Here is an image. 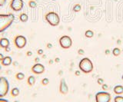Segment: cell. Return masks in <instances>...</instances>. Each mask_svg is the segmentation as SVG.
Here are the masks:
<instances>
[{"label": "cell", "mask_w": 123, "mask_h": 102, "mask_svg": "<svg viewBox=\"0 0 123 102\" xmlns=\"http://www.w3.org/2000/svg\"><path fill=\"white\" fill-rule=\"evenodd\" d=\"M15 19L13 14H0V33L5 32L12 24Z\"/></svg>", "instance_id": "1"}, {"label": "cell", "mask_w": 123, "mask_h": 102, "mask_svg": "<svg viewBox=\"0 0 123 102\" xmlns=\"http://www.w3.org/2000/svg\"><path fill=\"white\" fill-rule=\"evenodd\" d=\"M79 68L85 74H88L93 70V64L88 58H84L80 61Z\"/></svg>", "instance_id": "2"}, {"label": "cell", "mask_w": 123, "mask_h": 102, "mask_svg": "<svg viewBox=\"0 0 123 102\" xmlns=\"http://www.w3.org/2000/svg\"><path fill=\"white\" fill-rule=\"evenodd\" d=\"M45 20L51 26H57L60 22V18L59 14L55 12H49L45 15Z\"/></svg>", "instance_id": "3"}, {"label": "cell", "mask_w": 123, "mask_h": 102, "mask_svg": "<svg viewBox=\"0 0 123 102\" xmlns=\"http://www.w3.org/2000/svg\"><path fill=\"white\" fill-rule=\"evenodd\" d=\"M9 91V82L6 77H0V97H6Z\"/></svg>", "instance_id": "4"}, {"label": "cell", "mask_w": 123, "mask_h": 102, "mask_svg": "<svg viewBox=\"0 0 123 102\" xmlns=\"http://www.w3.org/2000/svg\"><path fill=\"white\" fill-rule=\"evenodd\" d=\"M111 94L106 91L98 92L95 94V101L96 102H110Z\"/></svg>", "instance_id": "5"}, {"label": "cell", "mask_w": 123, "mask_h": 102, "mask_svg": "<svg viewBox=\"0 0 123 102\" xmlns=\"http://www.w3.org/2000/svg\"><path fill=\"white\" fill-rule=\"evenodd\" d=\"M60 46L64 49H68L72 45V40L68 35H62L59 39Z\"/></svg>", "instance_id": "6"}, {"label": "cell", "mask_w": 123, "mask_h": 102, "mask_svg": "<svg viewBox=\"0 0 123 102\" xmlns=\"http://www.w3.org/2000/svg\"><path fill=\"white\" fill-rule=\"evenodd\" d=\"M15 45L18 48H23L27 44V39L24 35H17L14 39Z\"/></svg>", "instance_id": "7"}, {"label": "cell", "mask_w": 123, "mask_h": 102, "mask_svg": "<svg viewBox=\"0 0 123 102\" xmlns=\"http://www.w3.org/2000/svg\"><path fill=\"white\" fill-rule=\"evenodd\" d=\"M24 2L23 0H12L10 3V7L15 12H19L23 9Z\"/></svg>", "instance_id": "8"}, {"label": "cell", "mask_w": 123, "mask_h": 102, "mask_svg": "<svg viewBox=\"0 0 123 102\" xmlns=\"http://www.w3.org/2000/svg\"><path fill=\"white\" fill-rule=\"evenodd\" d=\"M32 71L34 74H41L45 71V66L41 63H36L32 67Z\"/></svg>", "instance_id": "9"}, {"label": "cell", "mask_w": 123, "mask_h": 102, "mask_svg": "<svg viewBox=\"0 0 123 102\" xmlns=\"http://www.w3.org/2000/svg\"><path fill=\"white\" fill-rule=\"evenodd\" d=\"M59 91L62 94H66L68 92V88L67 85V83L64 78H62L60 81L59 85Z\"/></svg>", "instance_id": "10"}, {"label": "cell", "mask_w": 123, "mask_h": 102, "mask_svg": "<svg viewBox=\"0 0 123 102\" xmlns=\"http://www.w3.org/2000/svg\"><path fill=\"white\" fill-rule=\"evenodd\" d=\"M9 45H10V41L6 38H2V39H0V47H2L3 48H6L8 47H9Z\"/></svg>", "instance_id": "11"}, {"label": "cell", "mask_w": 123, "mask_h": 102, "mask_svg": "<svg viewBox=\"0 0 123 102\" xmlns=\"http://www.w3.org/2000/svg\"><path fill=\"white\" fill-rule=\"evenodd\" d=\"M12 63V59L10 56H5L2 60V65L3 66H9Z\"/></svg>", "instance_id": "12"}, {"label": "cell", "mask_w": 123, "mask_h": 102, "mask_svg": "<svg viewBox=\"0 0 123 102\" xmlns=\"http://www.w3.org/2000/svg\"><path fill=\"white\" fill-rule=\"evenodd\" d=\"M114 93L117 95H121L123 94V86L122 85H116L113 89Z\"/></svg>", "instance_id": "13"}, {"label": "cell", "mask_w": 123, "mask_h": 102, "mask_svg": "<svg viewBox=\"0 0 123 102\" xmlns=\"http://www.w3.org/2000/svg\"><path fill=\"white\" fill-rule=\"evenodd\" d=\"M19 19L22 22H26L29 19V16L26 13H22L20 16H19Z\"/></svg>", "instance_id": "14"}, {"label": "cell", "mask_w": 123, "mask_h": 102, "mask_svg": "<svg viewBox=\"0 0 123 102\" xmlns=\"http://www.w3.org/2000/svg\"><path fill=\"white\" fill-rule=\"evenodd\" d=\"M19 93H20V91H19L18 88H13L11 90V94L12 97H17Z\"/></svg>", "instance_id": "15"}, {"label": "cell", "mask_w": 123, "mask_h": 102, "mask_svg": "<svg viewBox=\"0 0 123 102\" xmlns=\"http://www.w3.org/2000/svg\"><path fill=\"white\" fill-rule=\"evenodd\" d=\"M27 82H28L29 85L30 86H32L35 85V83H36V78H35L34 76H32V75H31V76H29L28 78V80H27Z\"/></svg>", "instance_id": "16"}, {"label": "cell", "mask_w": 123, "mask_h": 102, "mask_svg": "<svg viewBox=\"0 0 123 102\" xmlns=\"http://www.w3.org/2000/svg\"><path fill=\"white\" fill-rule=\"evenodd\" d=\"M112 54L115 57H118L121 54V49L119 48H115L112 50Z\"/></svg>", "instance_id": "17"}, {"label": "cell", "mask_w": 123, "mask_h": 102, "mask_svg": "<svg viewBox=\"0 0 123 102\" xmlns=\"http://www.w3.org/2000/svg\"><path fill=\"white\" fill-rule=\"evenodd\" d=\"M85 36L86 38H92L94 36V32L92 30H86V32H85Z\"/></svg>", "instance_id": "18"}, {"label": "cell", "mask_w": 123, "mask_h": 102, "mask_svg": "<svg viewBox=\"0 0 123 102\" xmlns=\"http://www.w3.org/2000/svg\"><path fill=\"white\" fill-rule=\"evenodd\" d=\"M15 78H16L17 80L22 81V80H23V79L25 78V74H23L22 72H18V73L16 74V75H15Z\"/></svg>", "instance_id": "19"}, {"label": "cell", "mask_w": 123, "mask_h": 102, "mask_svg": "<svg viewBox=\"0 0 123 102\" xmlns=\"http://www.w3.org/2000/svg\"><path fill=\"white\" fill-rule=\"evenodd\" d=\"M81 9H82V7H81V5L80 4H75L74 6H73V11H74L75 12H80Z\"/></svg>", "instance_id": "20"}, {"label": "cell", "mask_w": 123, "mask_h": 102, "mask_svg": "<svg viewBox=\"0 0 123 102\" xmlns=\"http://www.w3.org/2000/svg\"><path fill=\"white\" fill-rule=\"evenodd\" d=\"M114 101L115 102H123V97H122L121 95H117L115 97Z\"/></svg>", "instance_id": "21"}, {"label": "cell", "mask_w": 123, "mask_h": 102, "mask_svg": "<svg viewBox=\"0 0 123 102\" xmlns=\"http://www.w3.org/2000/svg\"><path fill=\"white\" fill-rule=\"evenodd\" d=\"M29 6L30 8H36V7L37 6V4H36V2L33 1V0H31V1L29 2Z\"/></svg>", "instance_id": "22"}, {"label": "cell", "mask_w": 123, "mask_h": 102, "mask_svg": "<svg viewBox=\"0 0 123 102\" xmlns=\"http://www.w3.org/2000/svg\"><path fill=\"white\" fill-rule=\"evenodd\" d=\"M49 83V78H43L42 80V85H44V86L48 85Z\"/></svg>", "instance_id": "23"}, {"label": "cell", "mask_w": 123, "mask_h": 102, "mask_svg": "<svg viewBox=\"0 0 123 102\" xmlns=\"http://www.w3.org/2000/svg\"><path fill=\"white\" fill-rule=\"evenodd\" d=\"M102 90L104 91H106L109 90V85H106V84L104 83V84L102 85Z\"/></svg>", "instance_id": "24"}, {"label": "cell", "mask_w": 123, "mask_h": 102, "mask_svg": "<svg viewBox=\"0 0 123 102\" xmlns=\"http://www.w3.org/2000/svg\"><path fill=\"white\" fill-rule=\"evenodd\" d=\"M78 54L79 55H83L85 54V51H84V49L82 48H79V50H78Z\"/></svg>", "instance_id": "25"}, {"label": "cell", "mask_w": 123, "mask_h": 102, "mask_svg": "<svg viewBox=\"0 0 123 102\" xmlns=\"http://www.w3.org/2000/svg\"><path fill=\"white\" fill-rule=\"evenodd\" d=\"M97 83H98V85H102V84H104V80L102 78H98L97 80Z\"/></svg>", "instance_id": "26"}, {"label": "cell", "mask_w": 123, "mask_h": 102, "mask_svg": "<svg viewBox=\"0 0 123 102\" xmlns=\"http://www.w3.org/2000/svg\"><path fill=\"white\" fill-rule=\"evenodd\" d=\"M37 53H38V55H43V53H44V51H43L42 49H38V51H37Z\"/></svg>", "instance_id": "27"}, {"label": "cell", "mask_w": 123, "mask_h": 102, "mask_svg": "<svg viewBox=\"0 0 123 102\" xmlns=\"http://www.w3.org/2000/svg\"><path fill=\"white\" fill-rule=\"evenodd\" d=\"M6 0H0V7L3 6L6 4Z\"/></svg>", "instance_id": "28"}, {"label": "cell", "mask_w": 123, "mask_h": 102, "mask_svg": "<svg viewBox=\"0 0 123 102\" xmlns=\"http://www.w3.org/2000/svg\"><path fill=\"white\" fill-rule=\"evenodd\" d=\"M0 102H9L7 99H5L3 97H0Z\"/></svg>", "instance_id": "29"}, {"label": "cell", "mask_w": 123, "mask_h": 102, "mask_svg": "<svg viewBox=\"0 0 123 102\" xmlns=\"http://www.w3.org/2000/svg\"><path fill=\"white\" fill-rule=\"evenodd\" d=\"M110 53H111V51H110L109 49H105V54L106 55H110Z\"/></svg>", "instance_id": "30"}, {"label": "cell", "mask_w": 123, "mask_h": 102, "mask_svg": "<svg viewBox=\"0 0 123 102\" xmlns=\"http://www.w3.org/2000/svg\"><path fill=\"white\" fill-rule=\"evenodd\" d=\"M26 55H27V56H29V57H30V56H32V52L31 51H27V52H26Z\"/></svg>", "instance_id": "31"}, {"label": "cell", "mask_w": 123, "mask_h": 102, "mask_svg": "<svg viewBox=\"0 0 123 102\" xmlns=\"http://www.w3.org/2000/svg\"><path fill=\"white\" fill-rule=\"evenodd\" d=\"M116 43H117V45H120L122 44V40H121L120 39H117V41H116Z\"/></svg>", "instance_id": "32"}, {"label": "cell", "mask_w": 123, "mask_h": 102, "mask_svg": "<svg viewBox=\"0 0 123 102\" xmlns=\"http://www.w3.org/2000/svg\"><path fill=\"white\" fill-rule=\"evenodd\" d=\"M75 74L76 75V76H79V75L81 74L80 71H75Z\"/></svg>", "instance_id": "33"}, {"label": "cell", "mask_w": 123, "mask_h": 102, "mask_svg": "<svg viewBox=\"0 0 123 102\" xmlns=\"http://www.w3.org/2000/svg\"><path fill=\"white\" fill-rule=\"evenodd\" d=\"M46 46H47V48H49V49H50V48H52V45L51 43H48Z\"/></svg>", "instance_id": "34"}, {"label": "cell", "mask_w": 123, "mask_h": 102, "mask_svg": "<svg viewBox=\"0 0 123 102\" xmlns=\"http://www.w3.org/2000/svg\"><path fill=\"white\" fill-rule=\"evenodd\" d=\"M4 57H5V56H4L2 53H0V61H2Z\"/></svg>", "instance_id": "35"}, {"label": "cell", "mask_w": 123, "mask_h": 102, "mask_svg": "<svg viewBox=\"0 0 123 102\" xmlns=\"http://www.w3.org/2000/svg\"><path fill=\"white\" fill-rule=\"evenodd\" d=\"M60 62V59H59V58H56L55 59V62H56V63H59Z\"/></svg>", "instance_id": "36"}, {"label": "cell", "mask_w": 123, "mask_h": 102, "mask_svg": "<svg viewBox=\"0 0 123 102\" xmlns=\"http://www.w3.org/2000/svg\"><path fill=\"white\" fill-rule=\"evenodd\" d=\"M35 61H36V63H38V61H39V58H36V59H35Z\"/></svg>", "instance_id": "37"}, {"label": "cell", "mask_w": 123, "mask_h": 102, "mask_svg": "<svg viewBox=\"0 0 123 102\" xmlns=\"http://www.w3.org/2000/svg\"><path fill=\"white\" fill-rule=\"evenodd\" d=\"M6 51H10V48H9V47L6 48Z\"/></svg>", "instance_id": "38"}, {"label": "cell", "mask_w": 123, "mask_h": 102, "mask_svg": "<svg viewBox=\"0 0 123 102\" xmlns=\"http://www.w3.org/2000/svg\"><path fill=\"white\" fill-rule=\"evenodd\" d=\"M52 63H53V61H52V60H50V61H49V64H50V65H52Z\"/></svg>", "instance_id": "39"}, {"label": "cell", "mask_w": 123, "mask_h": 102, "mask_svg": "<svg viewBox=\"0 0 123 102\" xmlns=\"http://www.w3.org/2000/svg\"><path fill=\"white\" fill-rule=\"evenodd\" d=\"M1 70H2V67H1V65H0V71H1Z\"/></svg>", "instance_id": "40"}, {"label": "cell", "mask_w": 123, "mask_h": 102, "mask_svg": "<svg viewBox=\"0 0 123 102\" xmlns=\"http://www.w3.org/2000/svg\"><path fill=\"white\" fill-rule=\"evenodd\" d=\"M122 81H123V74H122Z\"/></svg>", "instance_id": "41"}, {"label": "cell", "mask_w": 123, "mask_h": 102, "mask_svg": "<svg viewBox=\"0 0 123 102\" xmlns=\"http://www.w3.org/2000/svg\"><path fill=\"white\" fill-rule=\"evenodd\" d=\"M14 102H19L18 101H14Z\"/></svg>", "instance_id": "42"}]
</instances>
